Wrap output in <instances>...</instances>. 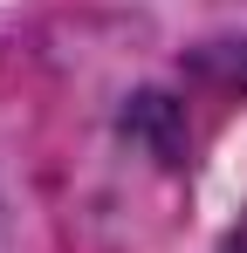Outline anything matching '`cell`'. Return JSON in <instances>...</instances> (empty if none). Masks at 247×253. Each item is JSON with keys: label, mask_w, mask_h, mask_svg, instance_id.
Wrapping results in <instances>:
<instances>
[{"label": "cell", "mask_w": 247, "mask_h": 253, "mask_svg": "<svg viewBox=\"0 0 247 253\" xmlns=\"http://www.w3.org/2000/svg\"><path fill=\"white\" fill-rule=\"evenodd\" d=\"M227 253H247V219L234 226V240H227Z\"/></svg>", "instance_id": "6da1fadb"}]
</instances>
